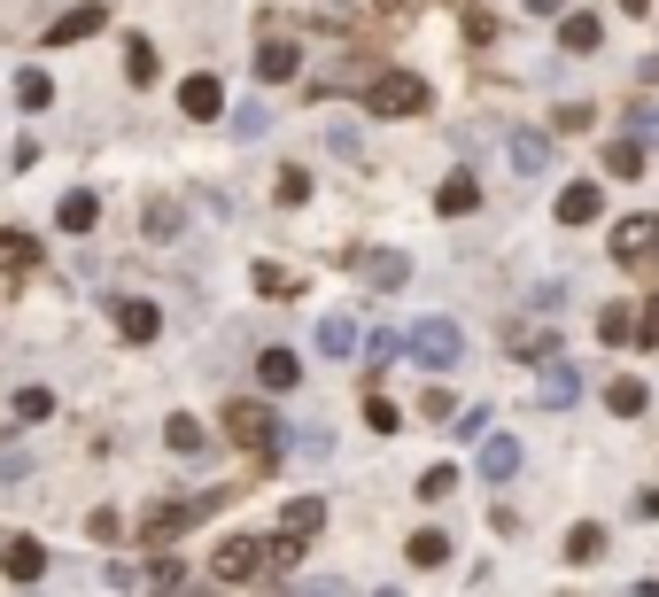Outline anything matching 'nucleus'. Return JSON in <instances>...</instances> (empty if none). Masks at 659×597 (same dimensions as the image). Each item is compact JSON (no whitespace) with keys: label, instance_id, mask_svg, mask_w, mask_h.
I'll return each instance as SVG.
<instances>
[{"label":"nucleus","instance_id":"obj_32","mask_svg":"<svg viewBox=\"0 0 659 597\" xmlns=\"http://www.w3.org/2000/svg\"><path fill=\"white\" fill-rule=\"evenodd\" d=\"M628 333H636V318H628L621 303H605V311H598V341H628Z\"/></svg>","mask_w":659,"mask_h":597},{"label":"nucleus","instance_id":"obj_40","mask_svg":"<svg viewBox=\"0 0 659 597\" xmlns=\"http://www.w3.org/2000/svg\"><path fill=\"white\" fill-rule=\"evenodd\" d=\"M272 195H280V202H303V195H310V179H303V171H280Z\"/></svg>","mask_w":659,"mask_h":597},{"label":"nucleus","instance_id":"obj_43","mask_svg":"<svg viewBox=\"0 0 659 597\" xmlns=\"http://www.w3.org/2000/svg\"><path fill=\"white\" fill-rule=\"evenodd\" d=\"M528 16H566V0H520Z\"/></svg>","mask_w":659,"mask_h":597},{"label":"nucleus","instance_id":"obj_13","mask_svg":"<svg viewBox=\"0 0 659 597\" xmlns=\"http://www.w3.org/2000/svg\"><path fill=\"white\" fill-rule=\"evenodd\" d=\"M0 574H9V582H39V574H47V551H39L32 536H16L9 551H0Z\"/></svg>","mask_w":659,"mask_h":597},{"label":"nucleus","instance_id":"obj_17","mask_svg":"<svg viewBox=\"0 0 659 597\" xmlns=\"http://www.w3.org/2000/svg\"><path fill=\"white\" fill-rule=\"evenodd\" d=\"M651 241H659V218H621V225H613V256H628V265H636Z\"/></svg>","mask_w":659,"mask_h":597},{"label":"nucleus","instance_id":"obj_39","mask_svg":"<svg viewBox=\"0 0 659 597\" xmlns=\"http://www.w3.org/2000/svg\"><path fill=\"white\" fill-rule=\"evenodd\" d=\"M396 358H403V333H373V373L396 365Z\"/></svg>","mask_w":659,"mask_h":597},{"label":"nucleus","instance_id":"obj_21","mask_svg":"<svg viewBox=\"0 0 659 597\" xmlns=\"http://www.w3.org/2000/svg\"><path fill=\"white\" fill-rule=\"evenodd\" d=\"M257 381H264V388H295V381H303V358H295V350H264V358H257Z\"/></svg>","mask_w":659,"mask_h":597},{"label":"nucleus","instance_id":"obj_15","mask_svg":"<svg viewBox=\"0 0 659 597\" xmlns=\"http://www.w3.org/2000/svg\"><path fill=\"white\" fill-rule=\"evenodd\" d=\"M558 47L566 55H598L605 47V24L598 16H558Z\"/></svg>","mask_w":659,"mask_h":597},{"label":"nucleus","instance_id":"obj_41","mask_svg":"<svg viewBox=\"0 0 659 597\" xmlns=\"http://www.w3.org/2000/svg\"><path fill=\"white\" fill-rule=\"evenodd\" d=\"M628 132H636L644 148H659V109H636V117H628Z\"/></svg>","mask_w":659,"mask_h":597},{"label":"nucleus","instance_id":"obj_5","mask_svg":"<svg viewBox=\"0 0 659 597\" xmlns=\"http://www.w3.org/2000/svg\"><path fill=\"white\" fill-rule=\"evenodd\" d=\"M225 435H233V443H249V450H272V443H280V426H272V411H264V403H225Z\"/></svg>","mask_w":659,"mask_h":597},{"label":"nucleus","instance_id":"obj_10","mask_svg":"<svg viewBox=\"0 0 659 597\" xmlns=\"http://www.w3.org/2000/svg\"><path fill=\"white\" fill-rule=\"evenodd\" d=\"M55 225H62V233H94V225H102V195H86V187H70V195L55 202Z\"/></svg>","mask_w":659,"mask_h":597},{"label":"nucleus","instance_id":"obj_9","mask_svg":"<svg viewBox=\"0 0 659 597\" xmlns=\"http://www.w3.org/2000/svg\"><path fill=\"white\" fill-rule=\"evenodd\" d=\"M117 333H125V341H155V333H163V311L140 303V295H117Z\"/></svg>","mask_w":659,"mask_h":597},{"label":"nucleus","instance_id":"obj_29","mask_svg":"<svg viewBox=\"0 0 659 597\" xmlns=\"http://www.w3.org/2000/svg\"><path fill=\"white\" fill-rule=\"evenodd\" d=\"M163 435H172V450H179V458H195V450L210 443V435H202V419H187V411H179L172 426H163Z\"/></svg>","mask_w":659,"mask_h":597},{"label":"nucleus","instance_id":"obj_26","mask_svg":"<svg viewBox=\"0 0 659 597\" xmlns=\"http://www.w3.org/2000/svg\"><path fill=\"white\" fill-rule=\"evenodd\" d=\"M566 559H574V566H598V559H605V528H574V536H566Z\"/></svg>","mask_w":659,"mask_h":597},{"label":"nucleus","instance_id":"obj_3","mask_svg":"<svg viewBox=\"0 0 659 597\" xmlns=\"http://www.w3.org/2000/svg\"><path fill=\"white\" fill-rule=\"evenodd\" d=\"M365 109H373V117H420V109H427V85L411 78V70H380V78L365 85Z\"/></svg>","mask_w":659,"mask_h":597},{"label":"nucleus","instance_id":"obj_18","mask_svg":"<svg viewBox=\"0 0 659 597\" xmlns=\"http://www.w3.org/2000/svg\"><path fill=\"white\" fill-rule=\"evenodd\" d=\"M295 62H303V55H295V39H264V47H257V78H264V85L295 78Z\"/></svg>","mask_w":659,"mask_h":597},{"label":"nucleus","instance_id":"obj_11","mask_svg":"<svg viewBox=\"0 0 659 597\" xmlns=\"http://www.w3.org/2000/svg\"><path fill=\"white\" fill-rule=\"evenodd\" d=\"M520 473V443L513 435H481V481H513Z\"/></svg>","mask_w":659,"mask_h":597},{"label":"nucleus","instance_id":"obj_24","mask_svg":"<svg viewBox=\"0 0 659 597\" xmlns=\"http://www.w3.org/2000/svg\"><path fill=\"white\" fill-rule=\"evenodd\" d=\"M16 102H24V109H47V102H55V78H47V70H16Z\"/></svg>","mask_w":659,"mask_h":597},{"label":"nucleus","instance_id":"obj_22","mask_svg":"<svg viewBox=\"0 0 659 597\" xmlns=\"http://www.w3.org/2000/svg\"><path fill=\"white\" fill-rule=\"evenodd\" d=\"M605 171H613V179H636V171H644V140L628 132V140H605Z\"/></svg>","mask_w":659,"mask_h":597},{"label":"nucleus","instance_id":"obj_19","mask_svg":"<svg viewBox=\"0 0 659 597\" xmlns=\"http://www.w3.org/2000/svg\"><path fill=\"white\" fill-rule=\"evenodd\" d=\"M280 528H287V536H303V543H310V536H318V528H326V496H295V504H287V512H280Z\"/></svg>","mask_w":659,"mask_h":597},{"label":"nucleus","instance_id":"obj_4","mask_svg":"<svg viewBox=\"0 0 659 597\" xmlns=\"http://www.w3.org/2000/svg\"><path fill=\"white\" fill-rule=\"evenodd\" d=\"M210 574H217V582H249V574H264V543H257V536H225V543L210 551Z\"/></svg>","mask_w":659,"mask_h":597},{"label":"nucleus","instance_id":"obj_38","mask_svg":"<svg viewBox=\"0 0 659 597\" xmlns=\"http://www.w3.org/2000/svg\"><path fill=\"white\" fill-rule=\"evenodd\" d=\"M295 450H303V458H326V450H334V435H326V426H303Z\"/></svg>","mask_w":659,"mask_h":597},{"label":"nucleus","instance_id":"obj_34","mask_svg":"<svg viewBox=\"0 0 659 597\" xmlns=\"http://www.w3.org/2000/svg\"><path fill=\"white\" fill-rule=\"evenodd\" d=\"M303 280L295 272H280V265H257V295H295Z\"/></svg>","mask_w":659,"mask_h":597},{"label":"nucleus","instance_id":"obj_33","mask_svg":"<svg viewBox=\"0 0 659 597\" xmlns=\"http://www.w3.org/2000/svg\"><path fill=\"white\" fill-rule=\"evenodd\" d=\"M365 426H380V435H396V426H403V411H396L388 396H365Z\"/></svg>","mask_w":659,"mask_h":597},{"label":"nucleus","instance_id":"obj_23","mask_svg":"<svg viewBox=\"0 0 659 597\" xmlns=\"http://www.w3.org/2000/svg\"><path fill=\"white\" fill-rule=\"evenodd\" d=\"M605 403H613V419H636V411H644L651 396H644V381H628V373H621V381L605 388Z\"/></svg>","mask_w":659,"mask_h":597},{"label":"nucleus","instance_id":"obj_6","mask_svg":"<svg viewBox=\"0 0 659 597\" xmlns=\"http://www.w3.org/2000/svg\"><path fill=\"white\" fill-rule=\"evenodd\" d=\"M342 265H350V272H365L373 288H403V280H411V256H396V248H350Z\"/></svg>","mask_w":659,"mask_h":597},{"label":"nucleus","instance_id":"obj_30","mask_svg":"<svg viewBox=\"0 0 659 597\" xmlns=\"http://www.w3.org/2000/svg\"><path fill=\"white\" fill-rule=\"evenodd\" d=\"M443 559H450V536H435V528L411 536V566H443Z\"/></svg>","mask_w":659,"mask_h":597},{"label":"nucleus","instance_id":"obj_25","mask_svg":"<svg viewBox=\"0 0 659 597\" xmlns=\"http://www.w3.org/2000/svg\"><path fill=\"white\" fill-rule=\"evenodd\" d=\"M264 132H272V109L264 102H240L233 109V140H264Z\"/></svg>","mask_w":659,"mask_h":597},{"label":"nucleus","instance_id":"obj_7","mask_svg":"<svg viewBox=\"0 0 659 597\" xmlns=\"http://www.w3.org/2000/svg\"><path fill=\"white\" fill-rule=\"evenodd\" d=\"M109 24V9H102V0H78V9H62L55 24H47V47H70V39H94Z\"/></svg>","mask_w":659,"mask_h":597},{"label":"nucleus","instance_id":"obj_8","mask_svg":"<svg viewBox=\"0 0 659 597\" xmlns=\"http://www.w3.org/2000/svg\"><path fill=\"white\" fill-rule=\"evenodd\" d=\"M179 109H187L195 125H210V117H225V85H217L210 70H195V78L179 85Z\"/></svg>","mask_w":659,"mask_h":597},{"label":"nucleus","instance_id":"obj_45","mask_svg":"<svg viewBox=\"0 0 659 597\" xmlns=\"http://www.w3.org/2000/svg\"><path fill=\"white\" fill-rule=\"evenodd\" d=\"M380 9H388V16H403V9H411V0H380Z\"/></svg>","mask_w":659,"mask_h":597},{"label":"nucleus","instance_id":"obj_16","mask_svg":"<svg viewBox=\"0 0 659 597\" xmlns=\"http://www.w3.org/2000/svg\"><path fill=\"white\" fill-rule=\"evenodd\" d=\"M574 396H582V381H574V365H551V373L536 381V403H543V411H566Z\"/></svg>","mask_w":659,"mask_h":597},{"label":"nucleus","instance_id":"obj_28","mask_svg":"<svg viewBox=\"0 0 659 597\" xmlns=\"http://www.w3.org/2000/svg\"><path fill=\"white\" fill-rule=\"evenodd\" d=\"M513 163H520V171H543V163H551V140H543V132H513Z\"/></svg>","mask_w":659,"mask_h":597},{"label":"nucleus","instance_id":"obj_14","mask_svg":"<svg viewBox=\"0 0 659 597\" xmlns=\"http://www.w3.org/2000/svg\"><path fill=\"white\" fill-rule=\"evenodd\" d=\"M590 218H598V179L558 187V225H590Z\"/></svg>","mask_w":659,"mask_h":597},{"label":"nucleus","instance_id":"obj_1","mask_svg":"<svg viewBox=\"0 0 659 597\" xmlns=\"http://www.w3.org/2000/svg\"><path fill=\"white\" fill-rule=\"evenodd\" d=\"M403 350L420 358L427 373H450V365L466 358V333H458L450 318H411V333H403Z\"/></svg>","mask_w":659,"mask_h":597},{"label":"nucleus","instance_id":"obj_44","mask_svg":"<svg viewBox=\"0 0 659 597\" xmlns=\"http://www.w3.org/2000/svg\"><path fill=\"white\" fill-rule=\"evenodd\" d=\"M636 512H644V520H659V489H644V496H636Z\"/></svg>","mask_w":659,"mask_h":597},{"label":"nucleus","instance_id":"obj_37","mask_svg":"<svg viewBox=\"0 0 659 597\" xmlns=\"http://www.w3.org/2000/svg\"><path fill=\"white\" fill-rule=\"evenodd\" d=\"M47 411H55L47 388H24V396H16V419H47Z\"/></svg>","mask_w":659,"mask_h":597},{"label":"nucleus","instance_id":"obj_2","mask_svg":"<svg viewBox=\"0 0 659 597\" xmlns=\"http://www.w3.org/2000/svg\"><path fill=\"white\" fill-rule=\"evenodd\" d=\"M225 496H233V489H195V496H179V504H155L148 520H140V536H148V543H172L179 528H195L202 512H217Z\"/></svg>","mask_w":659,"mask_h":597},{"label":"nucleus","instance_id":"obj_36","mask_svg":"<svg viewBox=\"0 0 659 597\" xmlns=\"http://www.w3.org/2000/svg\"><path fill=\"white\" fill-rule=\"evenodd\" d=\"M148 233L172 241V233H179V210H172V202H148Z\"/></svg>","mask_w":659,"mask_h":597},{"label":"nucleus","instance_id":"obj_12","mask_svg":"<svg viewBox=\"0 0 659 597\" xmlns=\"http://www.w3.org/2000/svg\"><path fill=\"white\" fill-rule=\"evenodd\" d=\"M357 341H365V326H357V318H342V311H334V318H318V350H326V358H357Z\"/></svg>","mask_w":659,"mask_h":597},{"label":"nucleus","instance_id":"obj_46","mask_svg":"<svg viewBox=\"0 0 659 597\" xmlns=\"http://www.w3.org/2000/svg\"><path fill=\"white\" fill-rule=\"evenodd\" d=\"M621 9H628V16H644V9H651V0H621Z\"/></svg>","mask_w":659,"mask_h":597},{"label":"nucleus","instance_id":"obj_20","mask_svg":"<svg viewBox=\"0 0 659 597\" xmlns=\"http://www.w3.org/2000/svg\"><path fill=\"white\" fill-rule=\"evenodd\" d=\"M473 202H481V187H473V171H458V179H443V187H435V210H443V218H466Z\"/></svg>","mask_w":659,"mask_h":597},{"label":"nucleus","instance_id":"obj_31","mask_svg":"<svg viewBox=\"0 0 659 597\" xmlns=\"http://www.w3.org/2000/svg\"><path fill=\"white\" fill-rule=\"evenodd\" d=\"M125 70H132V85H148L155 78V47L148 39H125Z\"/></svg>","mask_w":659,"mask_h":597},{"label":"nucleus","instance_id":"obj_27","mask_svg":"<svg viewBox=\"0 0 659 597\" xmlns=\"http://www.w3.org/2000/svg\"><path fill=\"white\" fill-rule=\"evenodd\" d=\"M32 256H39V241H32V233H0V272H24Z\"/></svg>","mask_w":659,"mask_h":597},{"label":"nucleus","instance_id":"obj_42","mask_svg":"<svg viewBox=\"0 0 659 597\" xmlns=\"http://www.w3.org/2000/svg\"><path fill=\"white\" fill-rule=\"evenodd\" d=\"M636 341H651V350H659V303H651V311L636 318Z\"/></svg>","mask_w":659,"mask_h":597},{"label":"nucleus","instance_id":"obj_35","mask_svg":"<svg viewBox=\"0 0 659 597\" xmlns=\"http://www.w3.org/2000/svg\"><path fill=\"white\" fill-rule=\"evenodd\" d=\"M450 489H458V473H450V466H427V473H420V496H427V504H443Z\"/></svg>","mask_w":659,"mask_h":597}]
</instances>
